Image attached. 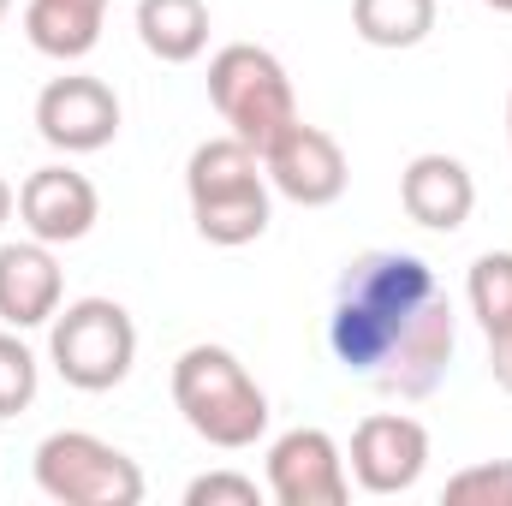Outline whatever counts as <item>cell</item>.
<instances>
[{"label": "cell", "mask_w": 512, "mask_h": 506, "mask_svg": "<svg viewBox=\"0 0 512 506\" xmlns=\"http://www.w3.org/2000/svg\"><path fill=\"white\" fill-rule=\"evenodd\" d=\"M441 292L435 268L411 251H364L352 256L334 280V310H328V352L340 358L346 376H376L393 346L411 334L423 304Z\"/></svg>", "instance_id": "1"}, {"label": "cell", "mask_w": 512, "mask_h": 506, "mask_svg": "<svg viewBox=\"0 0 512 506\" xmlns=\"http://www.w3.org/2000/svg\"><path fill=\"white\" fill-rule=\"evenodd\" d=\"M185 203H191L197 239H209L221 251L256 245L268 233V221H274V185L262 173V155L233 131L191 149V161H185Z\"/></svg>", "instance_id": "2"}, {"label": "cell", "mask_w": 512, "mask_h": 506, "mask_svg": "<svg viewBox=\"0 0 512 506\" xmlns=\"http://www.w3.org/2000/svg\"><path fill=\"white\" fill-rule=\"evenodd\" d=\"M173 405H179L185 429L221 453L256 447L268 435V417H274L262 381L239 364V352L209 346V340H197L173 358Z\"/></svg>", "instance_id": "3"}, {"label": "cell", "mask_w": 512, "mask_h": 506, "mask_svg": "<svg viewBox=\"0 0 512 506\" xmlns=\"http://www.w3.org/2000/svg\"><path fill=\"white\" fill-rule=\"evenodd\" d=\"M48 364L78 393H108L137 364V322L114 298H72L48 322Z\"/></svg>", "instance_id": "4"}, {"label": "cell", "mask_w": 512, "mask_h": 506, "mask_svg": "<svg viewBox=\"0 0 512 506\" xmlns=\"http://www.w3.org/2000/svg\"><path fill=\"white\" fill-rule=\"evenodd\" d=\"M209 102L227 120L233 137H245L256 155L298 120V96L286 66L262 48V42H227L209 60Z\"/></svg>", "instance_id": "5"}, {"label": "cell", "mask_w": 512, "mask_h": 506, "mask_svg": "<svg viewBox=\"0 0 512 506\" xmlns=\"http://www.w3.org/2000/svg\"><path fill=\"white\" fill-rule=\"evenodd\" d=\"M30 471H36V489L60 506H137L143 501L137 459H126L114 441H102L90 429H54V435H42Z\"/></svg>", "instance_id": "6"}, {"label": "cell", "mask_w": 512, "mask_h": 506, "mask_svg": "<svg viewBox=\"0 0 512 506\" xmlns=\"http://www.w3.org/2000/svg\"><path fill=\"white\" fill-rule=\"evenodd\" d=\"M262 173H268L274 197H286L298 209H328L352 185V161H346L340 137L322 126H304V120H292L262 149Z\"/></svg>", "instance_id": "7"}, {"label": "cell", "mask_w": 512, "mask_h": 506, "mask_svg": "<svg viewBox=\"0 0 512 506\" xmlns=\"http://www.w3.org/2000/svg\"><path fill=\"white\" fill-rule=\"evenodd\" d=\"M268 501L280 506H346L352 501V471L346 453L328 429L298 423L268 441Z\"/></svg>", "instance_id": "8"}, {"label": "cell", "mask_w": 512, "mask_h": 506, "mask_svg": "<svg viewBox=\"0 0 512 506\" xmlns=\"http://www.w3.org/2000/svg\"><path fill=\"white\" fill-rule=\"evenodd\" d=\"M36 137L60 155H96L120 137V96L90 72L48 78L36 96Z\"/></svg>", "instance_id": "9"}, {"label": "cell", "mask_w": 512, "mask_h": 506, "mask_svg": "<svg viewBox=\"0 0 512 506\" xmlns=\"http://www.w3.org/2000/svg\"><path fill=\"white\" fill-rule=\"evenodd\" d=\"M346 471L364 495H411L429 471V429L405 411H376L352 429Z\"/></svg>", "instance_id": "10"}, {"label": "cell", "mask_w": 512, "mask_h": 506, "mask_svg": "<svg viewBox=\"0 0 512 506\" xmlns=\"http://www.w3.org/2000/svg\"><path fill=\"white\" fill-rule=\"evenodd\" d=\"M18 221H24L30 239H42V245L60 251V245H78V239L96 233V221H102V197H96L90 173L54 161V167L24 173V185H18Z\"/></svg>", "instance_id": "11"}, {"label": "cell", "mask_w": 512, "mask_h": 506, "mask_svg": "<svg viewBox=\"0 0 512 506\" xmlns=\"http://www.w3.org/2000/svg\"><path fill=\"white\" fill-rule=\"evenodd\" d=\"M453 352H459V316H453V298L435 292L411 322V334L393 346V358L370 376V387H382L387 399H429L453 370Z\"/></svg>", "instance_id": "12"}, {"label": "cell", "mask_w": 512, "mask_h": 506, "mask_svg": "<svg viewBox=\"0 0 512 506\" xmlns=\"http://www.w3.org/2000/svg\"><path fill=\"white\" fill-rule=\"evenodd\" d=\"M66 304V274L60 256L42 239H12L0 245V328H48L54 310Z\"/></svg>", "instance_id": "13"}, {"label": "cell", "mask_w": 512, "mask_h": 506, "mask_svg": "<svg viewBox=\"0 0 512 506\" xmlns=\"http://www.w3.org/2000/svg\"><path fill=\"white\" fill-rule=\"evenodd\" d=\"M399 209L429 233H459L471 221V209H477V179H471V167L459 155L423 149L399 173Z\"/></svg>", "instance_id": "14"}, {"label": "cell", "mask_w": 512, "mask_h": 506, "mask_svg": "<svg viewBox=\"0 0 512 506\" xmlns=\"http://www.w3.org/2000/svg\"><path fill=\"white\" fill-rule=\"evenodd\" d=\"M108 0H24V36L48 60H84L102 42Z\"/></svg>", "instance_id": "15"}, {"label": "cell", "mask_w": 512, "mask_h": 506, "mask_svg": "<svg viewBox=\"0 0 512 506\" xmlns=\"http://www.w3.org/2000/svg\"><path fill=\"white\" fill-rule=\"evenodd\" d=\"M137 42L161 66H191L209 48V0H137Z\"/></svg>", "instance_id": "16"}, {"label": "cell", "mask_w": 512, "mask_h": 506, "mask_svg": "<svg viewBox=\"0 0 512 506\" xmlns=\"http://www.w3.org/2000/svg\"><path fill=\"white\" fill-rule=\"evenodd\" d=\"M441 0H352V30L370 48H417L435 30Z\"/></svg>", "instance_id": "17"}, {"label": "cell", "mask_w": 512, "mask_h": 506, "mask_svg": "<svg viewBox=\"0 0 512 506\" xmlns=\"http://www.w3.org/2000/svg\"><path fill=\"white\" fill-rule=\"evenodd\" d=\"M465 304L483 334L512 328V251H483L465 274Z\"/></svg>", "instance_id": "18"}, {"label": "cell", "mask_w": 512, "mask_h": 506, "mask_svg": "<svg viewBox=\"0 0 512 506\" xmlns=\"http://www.w3.org/2000/svg\"><path fill=\"white\" fill-rule=\"evenodd\" d=\"M36 387H42V364L36 352L24 346L18 328H0V417H18L36 405Z\"/></svg>", "instance_id": "19"}, {"label": "cell", "mask_w": 512, "mask_h": 506, "mask_svg": "<svg viewBox=\"0 0 512 506\" xmlns=\"http://www.w3.org/2000/svg\"><path fill=\"white\" fill-rule=\"evenodd\" d=\"M447 506H512V459H483L447 477L441 489Z\"/></svg>", "instance_id": "20"}, {"label": "cell", "mask_w": 512, "mask_h": 506, "mask_svg": "<svg viewBox=\"0 0 512 506\" xmlns=\"http://www.w3.org/2000/svg\"><path fill=\"white\" fill-rule=\"evenodd\" d=\"M262 495H268V483H256L245 471H203V477H191L185 506H262Z\"/></svg>", "instance_id": "21"}, {"label": "cell", "mask_w": 512, "mask_h": 506, "mask_svg": "<svg viewBox=\"0 0 512 506\" xmlns=\"http://www.w3.org/2000/svg\"><path fill=\"white\" fill-rule=\"evenodd\" d=\"M489 376H495V387L512 393V328L489 334Z\"/></svg>", "instance_id": "22"}, {"label": "cell", "mask_w": 512, "mask_h": 506, "mask_svg": "<svg viewBox=\"0 0 512 506\" xmlns=\"http://www.w3.org/2000/svg\"><path fill=\"white\" fill-rule=\"evenodd\" d=\"M12 209H18V191H12V185H6V173H0V227L12 221Z\"/></svg>", "instance_id": "23"}, {"label": "cell", "mask_w": 512, "mask_h": 506, "mask_svg": "<svg viewBox=\"0 0 512 506\" xmlns=\"http://www.w3.org/2000/svg\"><path fill=\"white\" fill-rule=\"evenodd\" d=\"M477 6H495V12H507L512 18V0H477Z\"/></svg>", "instance_id": "24"}, {"label": "cell", "mask_w": 512, "mask_h": 506, "mask_svg": "<svg viewBox=\"0 0 512 506\" xmlns=\"http://www.w3.org/2000/svg\"><path fill=\"white\" fill-rule=\"evenodd\" d=\"M6 12H12V0H0V24H6Z\"/></svg>", "instance_id": "25"}, {"label": "cell", "mask_w": 512, "mask_h": 506, "mask_svg": "<svg viewBox=\"0 0 512 506\" xmlns=\"http://www.w3.org/2000/svg\"><path fill=\"white\" fill-rule=\"evenodd\" d=\"M507 137H512V96H507Z\"/></svg>", "instance_id": "26"}]
</instances>
